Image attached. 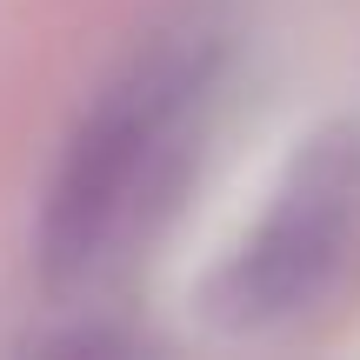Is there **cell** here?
Returning <instances> with one entry per match:
<instances>
[{"label":"cell","instance_id":"cell-1","mask_svg":"<svg viewBox=\"0 0 360 360\" xmlns=\"http://www.w3.org/2000/svg\"><path fill=\"white\" fill-rule=\"evenodd\" d=\"M207 80H214V47L200 34H174L134 53L101 87V101L87 107V120L74 127L60 167H53L47 207H40V281L53 294L87 287L114 260L134 214L167 180V160Z\"/></svg>","mask_w":360,"mask_h":360},{"label":"cell","instance_id":"cell-2","mask_svg":"<svg viewBox=\"0 0 360 360\" xmlns=\"http://www.w3.org/2000/svg\"><path fill=\"white\" fill-rule=\"evenodd\" d=\"M354 214H360V134L327 127L300 147V160L287 167L260 227L220 267L214 281L220 321L274 327V321H294L300 307H314L321 287L334 281L340 254H347Z\"/></svg>","mask_w":360,"mask_h":360}]
</instances>
